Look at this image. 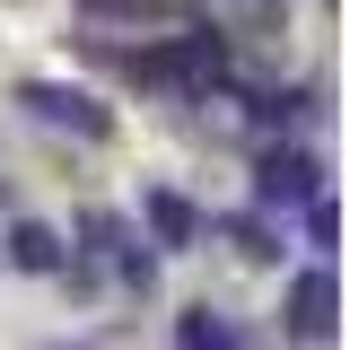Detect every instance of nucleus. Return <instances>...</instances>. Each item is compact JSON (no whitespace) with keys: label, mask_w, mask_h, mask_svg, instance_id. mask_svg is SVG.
<instances>
[{"label":"nucleus","mask_w":350,"mask_h":350,"mask_svg":"<svg viewBox=\"0 0 350 350\" xmlns=\"http://www.w3.org/2000/svg\"><path fill=\"white\" fill-rule=\"evenodd\" d=\"M88 9H158V0H88Z\"/></svg>","instance_id":"1"}]
</instances>
